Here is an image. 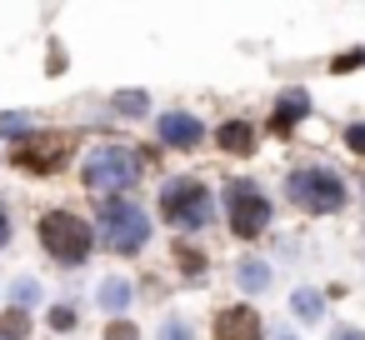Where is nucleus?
I'll return each mask as SVG.
<instances>
[{"mask_svg":"<svg viewBox=\"0 0 365 340\" xmlns=\"http://www.w3.org/2000/svg\"><path fill=\"white\" fill-rule=\"evenodd\" d=\"M135 175H140V150H125V145H101V150L86 160V185H91L101 200L130 190Z\"/></svg>","mask_w":365,"mask_h":340,"instance_id":"obj_1","label":"nucleus"},{"mask_svg":"<svg viewBox=\"0 0 365 340\" xmlns=\"http://www.w3.org/2000/svg\"><path fill=\"white\" fill-rule=\"evenodd\" d=\"M41 245H46L56 260L81 265V260L91 255V245H96V230H91L81 215H71V210H51V215H41Z\"/></svg>","mask_w":365,"mask_h":340,"instance_id":"obj_2","label":"nucleus"},{"mask_svg":"<svg viewBox=\"0 0 365 340\" xmlns=\"http://www.w3.org/2000/svg\"><path fill=\"white\" fill-rule=\"evenodd\" d=\"M101 235H106L110 250L135 255L145 245V235H150V220H145V210L135 200H101Z\"/></svg>","mask_w":365,"mask_h":340,"instance_id":"obj_3","label":"nucleus"},{"mask_svg":"<svg viewBox=\"0 0 365 340\" xmlns=\"http://www.w3.org/2000/svg\"><path fill=\"white\" fill-rule=\"evenodd\" d=\"M160 210H165V220L180 225V230H200V225H210L215 200H210V190H205L200 180H170L165 195H160Z\"/></svg>","mask_w":365,"mask_h":340,"instance_id":"obj_4","label":"nucleus"},{"mask_svg":"<svg viewBox=\"0 0 365 340\" xmlns=\"http://www.w3.org/2000/svg\"><path fill=\"white\" fill-rule=\"evenodd\" d=\"M285 190H290V200L305 205L310 215H330V210L345 205V180H340L335 170H295V175L285 180Z\"/></svg>","mask_w":365,"mask_h":340,"instance_id":"obj_5","label":"nucleus"},{"mask_svg":"<svg viewBox=\"0 0 365 340\" xmlns=\"http://www.w3.org/2000/svg\"><path fill=\"white\" fill-rule=\"evenodd\" d=\"M225 205H230V230H235L240 240H255V235L270 225V200H265L250 180H235V185L225 190Z\"/></svg>","mask_w":365,"mask_h":340,"instance_id":"obj_6","label":"nucleus"},{"mask_svg":"<svg viewBox=\"0 0 365 340\" xmlns=\"http://www.w3.org/2000/svg\"><path fill=\"white\" fill-rule=\"evenodd\" d=\"M71 145H76L71 135H31V140L16 145V165H21V170H36V175H51V170L66 165Z\"/></svg>","mask_w":365,"mask_h":340,"instance_id":"obj_7","label":"nucleus"},{"mask_svg":"<svg viewBox=\"0 0 365 340\" xmlns=\"http://www.w3.org/2000/svg\"><path fill=\"white\" fill-rule=\"evenodd\" d=\"M215 340H260V315L250 305H230L215 315Z\"/></svg>","mask_w":365,"mask_h":340,"instance_id":"obj_8","label":"nucleus"},{"mask_svg":"<svg viewBox=\"0 0 365 340\" xmlns=\"http://www.w3.org/2000/svg\"><path fill=\"white\" fill-rule=\"evenodd\" d=\"M200 120L195 115H160V140L165 145H180V150H190V145H200Z\"/></svg>","mask_w":365,"mask_h":340,"instance_id":"obj_9","label":"nucleus"},{"mask_svg":"<svg viewBox=\"0 0 365 340\" xmlns=\"http://www.w3.org/2000/svg\"><path fill=\"white\" fill-rule=\"evenodd\" d=\"M215 140H220V150H230V155H245V150L255 145V130H250L245 120H230V125H220V130H215Z\"/></svg>","mask_w":365,"mask_h":340,"instance_id":"obj_10","label":"nucleus"},{"mask_svg":"<svg viewBox=\"0 0 365 340\" xmlns=\"http://www.w3.org/2000/svg\"><path fill=\"white\" fill-rule=\"evenodd\" d=\"M101 305H106V310H110V315H120V310H125V305H130V285H125V280H120V275H110V280H106V285H101Z\"/></svg>","mask_w":365,"mask_h":340,"instance_id":"obj_11","label":"nucleus"},{"mask_svg":"<svg viewBox=\"0 0 365 340\" xmlns=\"http://www.w3.org/2000/svg\"><path fill=\"white\" fill-rule=\"evenodd\" d=\"M290 310H295L300 320H320L325 300H320V290H295V295H290Z\"/></svg>","mask_w":365,"mask_h":340,"instance_id":"obj_12","label":"nucleus"},{"mask_svg":"<svg viewBox=\"0 0 365 340\" xmlns=\"http://www.w3.org/2000/svg\"><path fill=\"white\" fill-rule=\"evenodd\" d=\"M31 335V315L26 310H6L0 315V340H26Z\"/></svg>","mask_w":365,"mask_h":340,"instance_id":"obj_13","label":"nucleus"},{"mask_svg":"<svg viewBox=\"0 0 365 340\" xmlns=\"http://www.w3.org/2000/svg\"><path fill=\"white\" fill-rule=\"evenodd\" d=\"M310 101H305V91H290L285 101H280V115H275V130H290V120H300V110H305Z\"/></svg>","mask_w":365,"mask_h":340,"instance_id":"obj_14","label":"nucleus"},{"mask_svg":"<svg viewBox=\"0 0 365 340\" xmlns=\"http://www.w3.org/2000/svg\"><path fill=\"white\" fill-rule=\"evenodd\" d=\"M240 285H245V290H265V285H270V270H265L260 260H240Z\"/></svg>","mask_w":365,"mask_h":340,"instance_id":"obj_15","label":"nucleus"},{"mask_svg":"<svg viewBox=\"0 0 365 340\" xmlns=\"http://www.w3.org/2000/svg\"><path fill=\"white\" fill-rule=\"evenodd\" d=\"M115 110H125V115H145L150 101H145V91H120V96H115Z\"/></svg>","mask_w":365,"mask_h":340,"instance_id":"obj_16","label":"nucleus"},{"mask_svg":"<svg viewBox=\"0 0 365 340\" xmlns=\"http://www.w3.org/2000/svg\"><path fill=\"white\" fill-rule=\"evenodd\" d=\"M11 295H16V310H26V305H36V300H41V280H31V275H26V280H16V290H11Z\"/></svg>","mask_w":365,"mask_h":340,"instance_id":"obj_17","label":"nucleus"},{"mask_svg":"<svg viewBox=\"0 0 365 340\" xmlns=\"http://www.w3.org/2000/svg\"><path fill=\"white\" fill-rule=\"evenodd\" d=\"M26 130H31V120H26V115H0V135H16V140H26Z\"/></svg>","mask_w":365,"mask_h":340,"instance_id":"obj_18","label":"nucleus"},{"mask_svg":"<svg viewBox=\"0 0 365 340\" xmlns=\"http://www.w3.org/2000/svg\"><path fill=\"white\" fill-rule=\"evenodd\" d=\"M175 255H180V265H185L190 275H200V270H205V255H200V250H190V245H180Z\"/></svg>","mask_w":365,"mask_h":340,"instance_id":"obj_19","label":"nucleus"},{"mask_svg":"<svg viewBox=\"0 0 365 340\" xmlns=\"http://www.w3.org/2000/svg\"><path fill=\"white\" fill-rule=\"evenodd\" d=\"M160 340H190V325L185 320H165L160 325Z\"/></svg>","mask_w":365,"mask_h":340,"instance_id":"obj_20","label":"nucleus"},{"mask_svg":"<svg viewBox=\"0 0 365 340\" xmlns=\"http://www.w3.org/2000/svg\"><path fill=\"white\" fill-rule=\"evenodd\" d=\"M51 325H56V330H71V325H76V310H71V305H56V310H51Z\"/></svg>","mask_w":365,"mask_h":340,"instance_id":"obj_21","label":"nucleus"},{"mask_svg":"<svg viewBox=\"0 0 365 340\" xmlns=\"http://www.w3.org/2000/svg\"><path fill=\"white\" fill-rule=\"evenodd\" d=\"M106 340H135V325H130V320H110Z\"/></svg>","mask_w":365,"mask_h":340,"instance_id":"obj_22","label":"nucleus"},{"mask_svg":"<svg viewBox=\"0 0 365 340\" xmlns=\"http://www.w3.org/2000/svg\"><path fill=\"white\" fill-rule=\"evenodd\" d=\"M345 140H350V150H360V155H365V125H350V130H345Z\"/></svg>","mask_w":365,"mask_h":340,"instance_id":"obj_23","label":"nucleus"},{"mask_svg":"<svg viewBox=\"0 0 365 340\" xmlns=\"http://www.w3.org/2000/svg\"><path fill=\"white\" fill-rule=\"evenodd\" d=\"M330 340H365V335H360V330H335Z\"/></svg>","mask_w":365,"mask_h":340,"instance_id":"obj_24","label":"nucleus"},{"mask_svg":"<svg viewBox=\"0 0 365 340\" xmlns=\"http://www.w3.org/2000/svg\"><path fill=\"white\" fill-rule=\"evenodd\" d=\"M6 235H11V220H6V210H0V245H6Z\"/></svg>","mask_w":365,"mask_h":340,"instance_id":"obj_25","label":"nucleus"}]
</instances>
